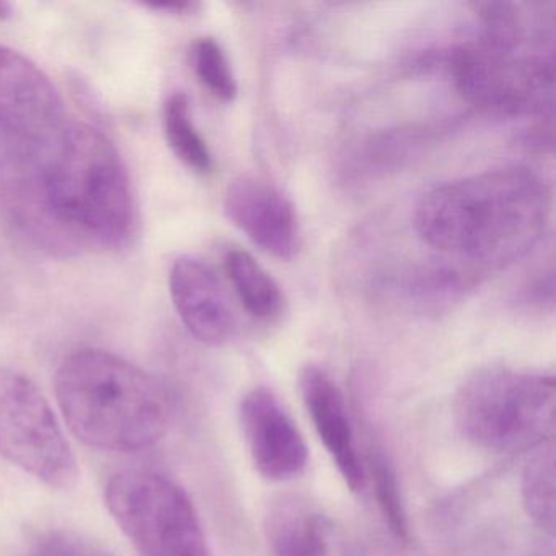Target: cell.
I'll list each match as a JSON object with an SVG mask.
<instances>
[{
  "label": "cell",
  "instance_id": "3",
  "mask_svg": "<svg viewBox=\"0 0 556 556\" xmlns=\"http://www.w3.org/2000/svg\"><path fill=\"white\" fill-rule=\"evenodd\" d=\"M54 392L70 431L99 451H146L170 428L172 400L164 383L110 351L71 353L58 367Z\"/></svg>",
  "mask_w": 556,
  "mask_h": 556
},
{
  "label": "cell",
  "instance_id": "1",
  "mask_svg": "<svg viewBox=\"0 0 556 556\" xmlns=\"http://www.w3.org/2000/svg\"><path fill=\"white\" fill-rule=\"evenodd\" d=\"M0 210L34 249L56 258L122 250L135 236V191L116 146L64 119L47 139L0 161Z\"/></svg>",
  "mask_w": 556,
  "mask_h": 556
},
{
  "label": "cell",
  "instance_id": "13",
  "mask_svg": "<svg viewBox=\"0 0 556 556\" xmlns=\"http://www.w3.org/2000/svg\"><path fill=\"white\" fill-rule=\"evenodd\" d=\"M268 539L275 556H337L333 526L328 517L295 501L273 510Z\"/></svg>",
  "mask_w": 556,
  "mask_h": 556
},
{
  "label": "cell",
  "instance_id": "18",
  "mask_svg": "<svg viewBox=\"0 0 556 556\" xmlns=\"http://www.w3.org/2000/svg\"><path fill=\"white\" fill-rule=\"evenodd\" d=\"M370 471H372L377 503L386 517V522L389 523L390 530L396 539L408 542L409 523L402 500V491H400L395 470L382 452L376 451L370 455Z\"/></svg>",
  "mask_w": 556,
  "mask_h": 556
},
{
  "label": "cell",
  "instance_id": "5",
  "mask_svg": "<svg viewBox=\"0 0 556 556\" xmlns=\"http://www.w3.org/2000/svg\"><path fill=\"white\" fill-rule=\"evenodd\" d=\"M105 504L141 556H211L193 501L165 475L119 471L106 483Z\"/></svg>",
  "mask_w": 556,
  "mask_h": 556
},
{
  "label": "cell",
  "instance_id": "12",
  "mask_svg": "<svg viewBox=\"0 0 556 556\" xmlns=\"http://www.w3.org/2000/svg\"><path fill=\"white\" fill-rule=\"evenodd\" d=\"M301 392L315 431L344 483L351 491L363 490L366 471L354 442L353 426L343 393L331 377L317 366H307L302 370Z\"/></svg>",
  "mask_w": 556,
  "mask_h": 556
},
{
  "label": "cell",
  "instance_id": "20",
  "mask_svg": "<svg viewBox=\"0 0 556 556\" xmlns=\"http://www.w3.org/2000/svg\"><path fill=\"white\" fill-rule=\"evenodd\" d=\"M149 11L159 12L164 15H175V17H184V15H191L200 9V4L197 2H185V0H178V2H172V0H165V2H148L144 4Z\"/></svg>",
  "mask_w": 556,
  "mask_h": 556
},
{
  "label": "cell",
  "instance_id": "15",
  "mask_svg": "<svg viewBox=\"0 0 556 556\" xmlns=\"http://www.w3.org/2000/svg\"><path fill=\"white\" fill-rule=\"evenodd\" d=\"M164 131L172 151L188 168L200 175L213 172V154L194 125L190 99L185 93L175 92L165 100Z\"/></svg>",
  "mask_w": 556,
  "mask_h": 556
},
{
  "label": "cell",
  "instance_id": "19",
  "mask_svg": "<svg viewBox=\"0 0 556 556\" xmlns=\"http://www.w3.org/2000/svg\"><path fill=\"white\" fill-rule=\"evenodd\" d=\"M34 556H96L79 539L66 532H51L41 536Z\"/></svg>",
  "mask_w": 556,
  "mask_h": 556
},
{
  "label": "cell",
  "instance_id": "16",
  "mask_svg": "<svg viewBox=\"0 0 556 556\" xmlns=\"http://www.w3.org/2000/svg\"><path fill=\"white\" fill-rule=\"evenodd\" d=\"M522 500L529 517L549 536L555 532V452L542 442L522 473Z\"/></svg>",
  "mask_w": 556,
  "mask_h": 556
},
{
  "label": "cell",
  "instance_id": "17",
  "mask_svg": "<svg viewBox=\"0 0 556 556\" xmlns=\"http://www.w3.org/2000/svg\"><path fill=\"white\" fill-rule=\"evenodd\" d=\"M194 73L204 89L220 102H233L239 86L223 47L214 38L204 37L194 43L191 51Z\"/></svg>",
  "mask_w": 556,
  "mask_h": 556
},
{
  "label": "cell",
  "instance_id": "21",
  "mask_svg": "<svg viewBox=\"0 0 556 556\" xmlns=\"http://www.w3.org/2000/svg\"><path fill=\"white\" fill-rule=\"evenodd\" d=\"M12 17V5L8 2H0V22L9 21Z\"/></svg>",
  "mask_w": 556,
  "mask_h": 556
},
{
  "label": "cell",
  "instance_id": "9",
  "mask_svg": "<svg viewBox=\"0 0 556 556\" xmlns=\"http://www.w3.org/2000/svg\"><path fill=\"white\" fill-rule=\"evenodd\" d=\"M239 421L250 457L263 478L288 481L305 470L308 451L304 435L271 390L256 387L245 393Z\"/></svg>",
  "mask_w": 556,
  "mask_h": 556
},
{
  "label": "cell",
  "instance_id": "6",
  "mask_svg": "<svg viewBox=\"0 0 556 556\" xmlns=\"http://www.w3.org/2000/svg\"><path fill=\"white\" fill-rule=\"evenodd\" d=\"M0 457L51 490H71L79 465L47 396L18 370L0 367Z\"/></svg>",
  "mask_w": 556,
  "mask_h": 556
},
{
  "label": "cell",
  "instance_id": "4",
  "mask_svg": "<svg viewBox=\"0 0 556 556\" xmlns=\"http://www.w3.org/2000/svg\"><path fill=\"white\" fill-rule=\"evenodd\" d=\"M454 419L460 434L484 451L542 444L555 421V379L510 367H483L458 387Z\"/></svg>",
  "mask_w": 556,
  "mask_h": 556
},
{
  "label": "cell",
  "instance_id": "14",
  "mask_svg": "<svg viewBox=\"0 0 556 556\" xmlns=\"http://www.w3.org/2000/svg\"><path fill=\"white\" fill-rule=\"evenodd\" d=\"M227 278L249 315L271 320L285 308V295L273 276L247 250L230 249L224 258Z\"/></svg>",
  "mask_w": 556,
  "mask_h": 556
},
{
  "label": "cell",
  "instance_id": "7",
  "mask_svg": "<svg viewBox=\"0 0 556 556\" xmlns=\"http://www.w3.org/2000/svg\"><path fill=\"white\" fill-rule=\"evenodd\" d=\"M448 61L462 96L486 112L500 115L553 112L552 58L507 50L483 40L457 48Z\"/></svg>",
  "mask_w": 556,
  "mask_h": 556
},
{
  "label": "cell",
  "instance_id": "10",
  "mask_svg": "<svg viewBox=\"0 0 556 556\" xmlns=\"http://www.w3.org/2000/svg\"><path fill=\"white\" fill-rule=\"evenodd\" d=\"M224 211L263 252L292 260L301 247V226L294 204L275 185L240 177L227 187Z\"/></svg>",
  "mask_w": 556,
  "mask_h": 556
},
{
  "label": "cell",
  "instance_id": "2",
  "mask_svg": "<svg viewBox=\"0 0 556 556\" xmlns=\"http://www.w3.org/2000/svg\"><path fill=\"white\" fill-rule=\"evenodd\" d=\"M549 206L548 188L535 172L494 168L422 194L415 227L422 242L438 252L500 268L539 243Z\"/></svg>",
  "mask_w": 556,
  "mask_h": 556
},
{
  "label": "cell",
  "instance_id": "11",
  "mask_svg": "<svg viewBox=\"0 0 556 556\" xmlns=\"http://www.w3.org/2000/svg\"><path fill=\"white\" fill-rule=\"evenodd\" d=\"M172 302L187 330L200 343L223 346L236 333L229 295L213 266L197 256L175 260L168 275Z\"/></svg>",
  "mask_w": 556,
  "mask_h": 556
},
{
  "label": "cell",
  "instance_id": "8",
  "mask_svg": "<svg viewBox=\"0 0 556 556\" xmlns=\"http://www.w3.org/2000/svg\"><path fill=\"white\" fill-rule=\"evenodd\" d=\"M63 122V100L50 77L0 45V161L34 148Z\"/></svg>",
  "mask_w": 556,
  "mask_h": 556
}]
</instances>
